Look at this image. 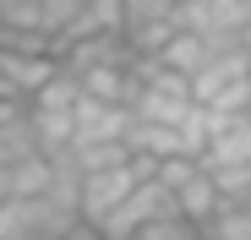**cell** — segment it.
Wrapping results in <instances>:
<instances>
[{"label":"cell","mask_w":251,"mask_h":240,"mask_svg":"<svg viewBox=\"0 0 251 240\" xmlns=\"http://www.w3.org/2000/svg\"><path fill=\"white\" fill-rule=\"evenodd\" d=\"M191 82V104L213 115H251V49H213Z\"/></svg>","instance_id":"6da1fadb"},{"label":"cell","mask_w":251,"mask_h":240,"mask_svg":"<svg viewBox=\"0 0 251 240\" xmlns=\"http://www.w3.org/2000/svg\"><path fill=\"white\" fill-rule=\"evenodd\" d=\"M82 213L60 196H0V240H60Z\"/></svg>","instance_id":"7a4b0ae2"},{"label":"cell","mask_w":251,"mask_h":240,"mask_svg":"<svg viewBox=\"0 0 251 240\" xmlns=\"http://www.w3.org/2000/svg\"><path fill=\"white\" fill-rule=\"evenodd\" d=\"M175 213V196L164 191L153 175L148 180H137L131 191H126V202H115L104 218H99V229H104V240H131L142 224H153V218H170Z\"/></svg>","instance_id":"3957f363"},{"label":"cell","mask_w":251,"mask_h":240,"mask_svg":"<svg viewBox=\"0 0 251 240\" xmlns=\"http://www.w3.org/2000/svg\"><path fill=\"white\" fill-rule=\"evenodd\" d=\"M246 11H251V0H180V27L207 38L213 49H229L246 33Z\"/></svg>","instance_id":"277c9868"},{"label":"cell","mask_w":251,"mask_h":240,"mask_svg":"<svg viewBox=\"0 0 251 240\" xmlns=\"http://www.w3.org/2000/svg\"><path fill=\"white\" fill-rule=\"evenodd\" d=\"M60 71L55 49H17V44H0V82H6L22 104H33V93Z\"/></svg>","instance_id":"5b68a950"},{"label":"cell","mask_w":251,"mask_h":240,"mask_svg":"<svg viewBox=\"0 0 251 240\" xmlns=\"http://www.w3.org/2000/svg\"><path fill=\"white\" fill-rule=\"evenodd\" d=\"M126 120H131V109H115V104H99V98H76V109H71V147L126 142Z\"/></svg>","instance_id":"8992f818"},{"label":"cell","mask_w":251,"mask_h":240,"mask_svg":"<svg viewBox=\"0 0 251 240\" xmlns=\"http://www.w3.org/2000/svg\"><path fill=\"white\" fill-rule=\"evenodd\" d=\"M82 11H88V0H38V11H33L27 27H17V33H38V38H50V44H60V38L76 27Z\"/></svg>","instance_id":"52a82bcc"},{"label":"cell","mask_w":251,"mask_h":240,"mask_svg":"<svg viewBox=\"0 0 251 240\" xmlns=\"http://www.w3.org/2000/svg\"><path fill=\"white\" fill-rule=\"evenodd\" d=\"M219 208H224V196H219V186H213V175H207V169H197V175L175 191V213H180V218H191L197 229L213 218Z\"/></svg>","instance_id":"ba28073f"},{"label":"cell","mask_w":251,"mask_h":240,"mask_svg":"<svg viewBox=\"0 0 251 240\" xmlns=\"http://www.w3.org/2000/svg\"><path fill=\"white\" fill-rule=\"evenodd\" d=\"M50 158L44 153H33V158H22V164H6V196H44L50 191Z\"/></svg>","instance_id":"9c48e42d"},{"label":"cell","mask_w":251,"mask_h":240,"mask_svg":"<svg viewBox=\"0 0 251 240\" xmlns=\"http://www.w3.org/2000/svg\"><path fill=\"white\" fill-rule=\"evenodd\" d=\"M38 153V137H33V115L22 109L17 120H6L0 126V164H22V158Z\"/></svg>","instance_id":"30bf717a"},{"label":"cell","mask_w":251,"mask_h":240,"mask_svg":"<svg viewBox=\"0 0 251 240\" xmlns=\"http://www.w3.org/2000/svg\"><path fill=\"white\" fill-rule=\"evenodd\" d=\"M120 17H126V33L153 22H180V0H120Z\"/></svg>","instance_id":"8fae6325"},{"label":"cell","mask_w":251,"mask_h":240,"mask_svg":"<svg viewBox=\"0 0 251 240\" xmlns=\"http://www.w3.org/2000/svg\"><path fill=\"white\" fill-rule=\"evenodd\" d=\"M202 235H207V240H251V208H235V202H224L213 218L202 224Z\"/></svg>","instance_id":"7c38bea8"},{"label":"cell","mask_w":251,"mask_h":240,"mask_svg":"<svg viewBox=\"0 0 251 240\" xmlns=\"http://www.w3.org/2000/svg\"><path fill=\"white\" fill-rule=\"evenodd\" d=\"M202 229L191 224V218H180V213H170V218H153V224H142L131 240H197Z\"/></svg>","instance_id":"4fadbf2b"},{"label":"cell","mask_w":251,"mask_h":240,"mask_svg":"<svg viewBox=\"0 0 251 240\" xmlns=\"http://www.w3.org/2000/svg\"><path fill=\"white\" fill-rule=\"evenodd\" d=\"M33 11H38V0H0V27H27Z\"/></svg>","instance_id":"5bb4252c"},{"label":"cell","mask_w":251,"mask_h":240,"mask_svg":"<svg viewBox=\"0 0 251 240\" xmlns=\"http://www.w3.org/2000/svg\"><path fill=\"white\" fill-rule=\"evenodd\" d=\"M60 240H104V229H99V224H88V218H76V224H71Z\"/></svg>","instance_id":"9a60e30c"},{"label":"cell","mask_w":251,"mask_h":240,"mask_svg":"<svg viewBox=\"0 0 251 240\" xmlns=\"http://www.w3.org/2000/svg\"><path fill=\"white\" fill-rule=\"evenodd\" d=\"M197 240H207V235H197Z\"/></svg>","instance_id":"2e32d148"}]
</instances>
